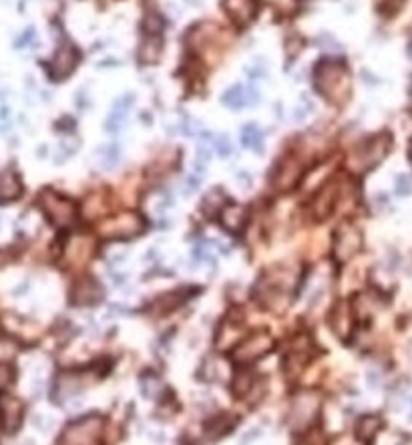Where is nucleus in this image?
<instances>
[{
    "mask_svg": "<svg viewBox=\"0 0 412 445\" xmlns=\"http://www.w3.org/2000/svg\"><path fill=\"white\" fill-rule=\"evenodd\" d=\"M316 89L328 101L344 103L350 95V75L344 65L326 61L316 69Z\"/></svg>",
    "mask_w": 412,
    "mask_h": 445,
    "instance_id": "obj_1",
    "label": "nucleus"
},
{
    "mask_svg": "<svg viewBox=\"0 0 412 445\" xmlns=\"http://www.w3.org/2000/svg\"><path fill=\"white\" fill-rule=\"evenodd\" d=\"M41 208L45 210L47 218L54 226H69L74 222V216H76V206H74L73 199L65 198L61 194H54V192H43L41 194Z\"/></svg>",
    "mask_w": 412,
    "mask_h": 445,
    "instance_id": "obj_2",
    "label": "nucleus"
},
{
    "mask_svg": "<svg viewBox=\"0 0 412 445\" xmlns=\"http://www.w3.org/2000/svg\"><path fill=\"white\" fill-rule=\"evenodd\" d=\"M362 244V236L360 230L352 224H342L336 232V240H334V254L336 258L346 262L348 258H352Z\"/></svg>",
    "mask_w": 412,
    "mask_h": 445,
    "instance_id": "obj_3",
    "label": "nucleus"
},
{
    "mask_svg": "<svg viewBox=\"0 0 412 445\" xmlns=\"http://www.w3.org/2000/svg\"><path fill=\"white\" fill-rule=\"evenodd\" d=\"M141 232V218L133 212H125L105 224L103 234L109 238H131Z\"/></svg>",
    "mask_w": 412,
    "mask_h": 445,
    "instance_id": "obj_4",
    "label": "nucleus"
},
{
    "mask_svg": "<svg viewBox=\"0 0 412 445\" xmlns=\"http://www.w3.org/2000/svg\"><path fill=\"white\" fill-rule=\"evenodd\" d=\"M23 415H25V407L17 397L0 393V425L4 431L14 433L23 423Z\"/></svg>",
    "mask_w": 412,
    "mask_h": 445,
    "instance_id": "obj_5",
    "label": "nucleus"
},
{
    "mask_svg": "<svg viewBox=\"0 0 412 445\" xmlns=\"http://www.w3.org/2000/svg\"><path fill=\"white\" fill-rule=\"evenodd\" d=\"M388 135H376L370 141H366L362 148L354 153V166L356 168H372L387 155Z\"/></svg>",
    "mask_w": 412,
    "mask_h": 445,
    "instance_id": "obj_6",
    "label": "nucleus"
},
{
    "mask_svg": "<svg viewBox=\"0 0 412 445\" xmlns=\"http://www.w3.org/2000/svg\"><path fill=\"white\" fill-rule=\"evenodd\" d=\"M79 63V52L73 47H61L52 55L49 63V75L52 81H61L67 79L69 75L73 73L74 67Z\"/></svg>",
    "mask_w": 412,
    "mask_h": 445,
    "instance_id": "obj_7",
    "label": "nucleus"
},
{
    "mask_svg": "<svg viewBox=\"0 0 412 445\" xmlns=\"http://www.w3.org/2000/svg\"><path fill=\"white\" fill-rule=\"evenodd\" d=\"M338 188L340 184L334 181V179L328 181V184H324L320 188L318 196L314 198V204H312V210H314V214L318 218H326L332 212V208H334V204L338 199Z\"/></svg>",
    "mask_w": 412,
    "mask_h": 445,
    "instance_id": "obj_8",
    "label": "nucleus"
},
{
    "mask_svg": "<svg viewBox=\"0 0 412 445\" xmlns=\"http://www.w3.org/2000/svg\"><path fill=\"white\" fill-rule=\"evenodd\" d=\"M225 12L240 25H247L254 21L258 12V2L256 0H223Z\"/></svg>",
    "mask_w": 412,
    "mask_h": 445,
    "instance_id": "obj_9",
    "label": "nucleus"
},
{
    "mask_svg": "<svg viewBox=\"0 0 412 445\" xmlns=\"http://www.w3.org/2000/svg\"><path fill=\"white\" fill-rule=\"evenodd\" d=\"M247 220V212L240 204H227L225 208H221V224L225 230L229 232H240Z\"/></svg>",
    "mask_w": 412,
    "mask_h": 445,
    "instance_id": "obj_10",
    "label": "nucleus"
},
{
    "mask_svg": "<svg viewBox=\"0 0 412 445\" xmlns=\"http://www.w3.org/2000/svg\"><path fill=\"white\" fill-rule=\"evenodd\" d=\"M223 103L227 107H231V109H240V107H245V105L258 103V93L254 89H245L242 85H236L223 95Z\"/></svg>",
    "mask_w": 412,
    "mask_h": 445,
    "instance_id": "obj_11",
    "label": "nucleus"
},
{
    "mask_svg": "<svg viewBox=\"0 0 412 445\" xmlns=\"http://www.w3.org/2000/svg\"><path fill=\"white\" fill-rule=\"evenodd\" d=\"M23 192V184L19 179V175L14 172H2L0 173V204L4 201H12L21 196Z\"/></svg>",
    "mask_w": 412,
    "mask_h": 445,
    "instance_id": "obj_12",
    "label": "nucleus"
},
{
    "mask_svg": "<svg viewBox=\"0 0 412 445\" xmlns=\"http://www.w3.org/2000/svg\"><path fill=\"white\" fill-rule=\"evenodd\" d=\"M101 297H103V290L93 280H83L74 290V302L79 304H95L101 300Z\"/></svg>",
    "mask_w": 412,
    "mask_h": 445,
    "instance_id": "obj_13",
    "label": "nucleus"
},
{
    "mask_svg": "<svg viewBox=\"0 0 412 445\" xmlns=\"http://www.w3.org/2000/svg\"><path fill=\"white\" fill-rule=\"evenodd\" d=\"M133 95H129V97H123L121 101H117L115 103V107H113V113H111V117L107 119V129L109 131H113V133H117L119 131V127L125 123V119H127V111L133 107Z\"/></svg>",
    "mask_w": 412,
    "mask_h": 445,
    "instance_id": "obj_14",
    "label": "nucleus"
},
{
    "mask_svg": "<svg viewBox=\"0 0 412 445\" xmlns=\"http://www.w3.org/2000/svg\"><path fill=\"white\" fill-rule=\"evenodd\" d=\"M161 57V39L159 37H145V41L141 43V52L139 59L145 65H155Z\"/></svg>",
    "mask_w": 412,
    "mask_h": 445,
    "instance_id": "obj_15",
    "label": "nucleus"
},
{
    "mask_svg": "<svg viewBox=\"0 0 412 445\" xmlns=\"http://www.w3.org/2000/svg\"><path fill=\"white\" fill-rule=\"evenodd\" d=\"M242 144L245 148L264 151V135L256 125H245L242 131Z\"/></svg>",
    "mask_w": 412,
    "mask_h": 445,
    "instance_id": "obj_16",
    "label": "nucleus"
},
{
    "mask_svg": "<svg viewBox=\"0 0 412 445\" xmlns=\"http://www.w3.org/2000/svg\"><path fill=\"white\" fill-rule=\"evenodd\" d=\"M141 26L147 37H159V32L163 30V19L157 12H147Z\"/></svg>",
    "mask_w": 412,
    "mask_h": 445,
    "instance_id": "obj_17",
    "label": "nucleus"
},
{
    "mask_svg": "<svg viewBox=\"0 0 412 445\" xmlns=\"http://www.w3.org/2000/svg\"><path fill=\"white\" fill-rule=\"evenodd\" d=\"M99 157L103 159L105 168H113V166H117V161L121 157V149L119 146H105L99 151Z\"/></svg>",
    "mask_w": 412,
    "mask_h": 445,
    "instance_id": "obj_18",
    "label": "nucleus"
},
{
    "mask_svg": "<svg viewBox=\"0 0 412 445\" xmlns=\"http://www.w3.org/2000/svg\"><path fill=\"white\" fill-rule=\"evenodd\" d=\"M396 192H398L400 196H406V194H411L412 179L409 177V175H398V177H396Z\"/></svg>",
    "mask_w": 412,
    "mask_h": 445,
    "instance_id": "obj_19",
    "label": "nucleus"
},
{
    "mask_svg": "<svg viewBox=\"0 0 412 445\" xmlns=\"http://www.w3.org/2000/svg\"><path fill=\"white\" fill-rule=\"evenodd\" d=\"M34 41H37V34H34V28H26L25 32H23V37L21 39H17V47L21 49H25V47H28V45H34Z\"/></svg>",
    "mask_w": 412,
    "mask_h": 445,
    "instance_id": "obj_20",
    "label": "nucleus"
},
{
    "mask_svg": "<svg viewBox=\"0 0 412 445\" xmlns=\"http://www.w3.org/2000/svg\"><path fill=\"white\" fill-rule=\"evenodd\" d=\"M214 146L218 148V151L221 155H229L231 153V146H229V139L225 135H218L214 137Z\"/></svg>",
    "mask_w": 412,
    "mask_h": 445,
    "instance_id": "obj_21",
    "label": "nucleus"
},
{
    "mask_svg": "<svg viewBox=\"0 0 412 445\" xmlns=\"http://www.w3.org/2000/svg\"><path fill=\"white\" fill-rule=\"evenodd\" d=\"M6 123H8V109L0 107V127H4Z\"/></svg>",
    "mask_w": 412,
    "mask_h": 445,
    "instance_id": "obj_22",
    "label": "nucleus"
},
{
    "mask_svg": "<svg viewBox=\"0 0 412 445\" xmlns=\"http://www.w3.org/2000/svg\"><path fill=\"white\" fill-rule=\"evenodd\" d=\"M199 188V179L197 177H189V181H187V190H197Z\"/></svg>",
    "mask_w": 412,
    "mask_h": 445,
    "instance_id": "obj_23",
    "label": "nucleus"
}]
</instances>
